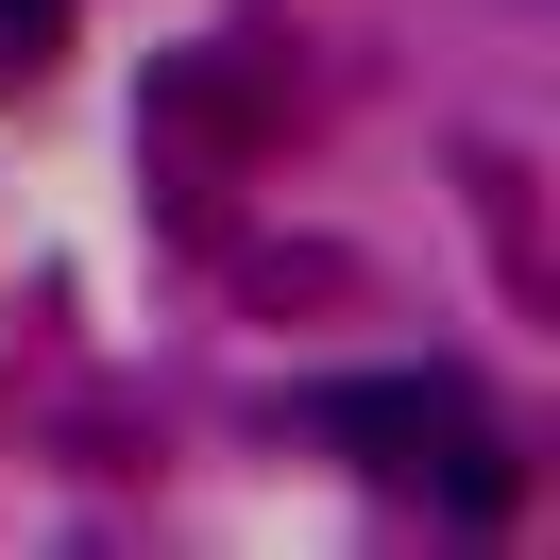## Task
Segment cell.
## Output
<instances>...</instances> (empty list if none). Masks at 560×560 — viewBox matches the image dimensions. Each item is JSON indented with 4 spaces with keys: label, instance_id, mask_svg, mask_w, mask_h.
Wrapping results in <instances>:
<instances>
[{
    "label": "cell",
    "instance_id": "obj_2",
    "mask_svg": "<svg viewBox=\"0 0 560 560\" xmlns=\"http://www.w3.org/2000/svg\"><path fill=\"white\" fill-rule=\"evenodd\" d=\"M424 476H442V510H458V526H510V510H526V476H510L492 442H442Z\"/></svg>",
    "mask_w": 560,
    "mask_h": 560
},
{
    "label": "cell",
    "instance_id": "obj_1",
    "mask_svg": "<svg viewBox=\"0 0 560 560\" xmlns=\"http://www.w3.org/2000/svg\"><path fill=\"white\" fill-rule=\"evenodd\" d=\"M323 442L374 458V476H424L442 442H476V374H340L323 390Z\"/></svg>",
    "mask_w": 560,
    "mask_h": 560
},
{
    "label": "cell",
    "instance_id": "obj_3",
    "mask_svg": "<svg viewBox=\"0 0 560 560\" xmlns=\"http://www.w3.org/2000/svg\"><path fill=\"white\" fill-rule=\"evenodd\" d=\"M51 51H69V0H0V85L51 69Z\"/></svg>",
    "mask_w": 560,
    "mask_h": 560
}]
</instances>
